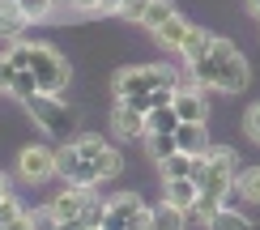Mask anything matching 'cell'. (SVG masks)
Listing matches in <instances>:
<instances>
[{"label":"cell","instance_id":"83f0119b","mask_svg":"<svg viewBox=\"0 0 260 230\" xmlns=\"http://www.w3.org/2000/svg\"><path fill=\"white\" fill-rule=\"evenodd\" d=\"M13 77H17V64L9 60V56H0V94L13 90Z\"/></svg>","mask_w":260,"mask_h":230},{"label":"cell","instance_id":"d4e9b609","mask_svg":"<svg viewBox=\"0 0 260 230\" xmlns=\"http://www.w3.org/2000/svg\"><path fill=\"white\" fill-rule=\"evenodd\" d=\"M17 9L26 13V21H39V17H47L56 5H51V0H17Z\"/></svg>","mask_w":260,"mask_h":230},{"label":"cell","instance_id":"7a4b0ae2","mask_svg":"<svg viewBox=\"0 0 260 230\" xmlns=\"http://www.w3.org/2000/svg\"><path fill=\"white\" fill-rule=\"evenodd\" d=\"M209 60H213V90H218V94H243V90H247L252 69H247L243 51L235 47L231 39H213Z\"/></svg>","mask_w":260,"mask_h":230},{"label":"cell","instance_id":"9c48e42d","mask_svg":"<svg viewBox=\"0 0 260 230\" xmlns=\"http://www.w3.org/2000/svg\"><path fill=\"white\" fill-rule=\"evenodd\" d=\"M201 201V183L188 179V175H179V179H162V205H171V209H192V205Z\"/></svg>","mask_w":260,"mask_h":230},{"label":"cell","instance_id":"30bf717a","mask_svg":"<svg viewBox=\"0 0 260 230\" xmlns=\"http://www.w3.org/2000/svg\"><path fill=\"white\" fill-rule=\"evenodd\" d=\"M175 111L179 119H205L209 107H205V85H175Z\"/></svg>","mask_w":260,"mask_h":230},{"label":"cell","instance_id":"4fadbf2b","mask_svg":"<svg viewBox=\"0 0 260 230\" xmlns=\"http://www.w3.org/2000/svg\"><path fill=\"white\" fill-rule=\"evenodd\" d=\"M175 141L183 153H205L209 149V133H205V119H183L175 128Z\"/></svg>","mask_w":260,"mask_h":230},{"label":"cell","instance_id":"2e32d148","mask_svg":"<svg viewBox=\"0 0 260 230\" xmlns=\"http://www.w3.org/2000/svg\"><path fill=\"white\" fill-rule=\"evenodd\" d=\"M235 192H239L247 205H260V167H247V171L235 175Z\"/></svg>","mask_w":260,"mask_h":230},{"label":"cell","instance_id":"52a82bcc","mask_svg":"<svg viewBox=\"0 0 260 230\" xmlns=\"http://www.w3.org/2000/svg\"><path fill=\"white\" fill-rule=\"evenodd\" d=\"M17 171H21V179H30V183L51 179V175H56V149L26 145V149H21V158H17Z\"/></svg>","mask_w":260,"mask_h":230},{"label":"cell","instance_id":"603a6c76","mask_svg":"<svg viewBox=\"0 0 260 230\" xmlns=\"http://www.w3.org/2000/svg\"><path fill=\"white\" fill-rule=\"evenodd\" d=\"M94 167H99V175H103V179H115V175L124 171V158H120V149L103 145V153L94 158Z\"/></svg>","mask_w":260,"mask_h":230},{"label":"cell","instance_id":"5bb4252c","mask_svg":"<svg viewBox=\"0 0 260 230\" xmlns=\"http://www.w3.org/2000/svg\"><path fill=\"white\" fill-rule=\"evenodd\" d=\"M188 26H192V21H183V17L175 13V17H167V21L154 30V39H158L167 51H179V47H183V39H188Z\"/></svg>","mask_w":260,"mask_h":230},{"label":"cell","instance_id":"d6986e66","mask_svg":"<svg viewBox=\"0 0 260 230\" xmlns=\"http://www.w3.org/2000/svg\"><path fill=\"white\" fill-rule=\"evenodd\" d=\"M209 226H218V230H247L252 222H247L239 209H231V205H218V209H213V217H209Z\"/></svg>","mask_w":260,"mask_h":230},{"label":"cell","instance_id":"d6a6232c","mask_svg":"<svg viewBox=\"0 0 260 230\" xmlns=\"http://www.w3.org/2000/svg\"><path fill=\"white\" fill-rule=\"evenodd\" d=\"M0 183H5V175H0Z\"/></svg>","mask_w":260,"mask_h":230},{"label":"cell","instance_id":"ac0fdd59","mask_svg":"<svg viewBox=\"0 0 260 230\" xmlns=\"http://www.w3.org/2000/svg\"><path fill=\"white\" fill-rule=\"evenodd\" d=\"M5 226H30V213L26 209H21V205H17V196H0V230H5Z\"/></svg>","mask_w":260,"mask_h":230},{"label":"cell","instance_id":"8992f818","mask_svg":"<svg viewBox=\"0 0 260 230\" xmlns=\"http://www.w3.org/2000/svg\"><path fill=\"white\" fill-rule=\"evenodd\" d=\"M26 107H30V115H35V124L43 133H51V137H64L73 128V111L64 107V94H35Z\"/></svg>","mask_w":260,"mask_h":230},{"label":"cell","instance_id":"ffe728a7","mask_svg":"<svg viewBox=\"0 0 260 230\" xmlns=\"http://www.w3.org/2000/svg\"><path fill=\"white\" fill-rule=\"evenodd\" d=\"M145 145L154 153V162H162V158H171L179 149V141H175V133H145Z\"/></svg>","mask_w":260,"mask_h":230},{"label":"cell","instance_id":"8fae6325","mask_svg":"<svg viewBox=\"0 0 260 230\" xmlns=\"http://www.w3.org/2000/svg\"><path fill=\"white\" fill-rule=\"evenodd\" d=\"M115 133L120 137H145L149 124H145V111H137L133 103H124V98H115V115H111Z\"/></svg>","mask_w":260,"mask_h":230},{"label":"cell","instance_id":"5b68a950","mask_svg":"<svg viewBox=\"0 0 260 230\" xmlns=\"http://www.w3.org/2000/svg\"><path fill=\"white\" fill-rule=\"evenodd\" d=\"M107 230H145L154 226V209H145V201L133 192H120L111 196V209H107Z\"/></svg>","mask_w":260,"mask_h":230},{"label":"cell","instance_id":"7402d4cb","mask_svg":"<svg viewBox=\"0 0 260 230\" xmlns=\"http://www.w3.org/2000/svg\"><path fill=\"white\" fill-rule=\"evenodd\" d=\"M9 94H13V98H21V103H30L35 94H43V90H39V77L30 73V69H17V77H13V90H9Z\"/></svg>","mask_w":260,"mask_h":230},{"label":"cell","instance_id":"1f68e13d","mask_svg":"<svg viewBox=\"0 0 260 230\" xmlns=\"http://www.w3.org/2000/svg\"><path fill=\"white\" fill-rule=\"evenodd\" d=\"M5 5H17V0H5Z\"/></svg>","mask_w":260,"mask_h":230},{"label":"cell","instance_id":"cb8c5ba5","mask_svg":"<svg viewBox=\"0 0 260 230\" xmlns=\"http://www.w3.org/2000/svg\"><path fill=\"white\" fill-rule=\"evenodd\" d=\"M167 17H175V5H171V0H149V9H145V17H141V26L158 30Z\"/></svg>","mask_w":260,"mask_h":230},{"label":"cell","instance_id":"7c38bea8","mask_svg":"<svg viewBox=\"0 0 260 230\" xmlns=\"http://www.w3.org/2000/svg\"><path fill=\"white\" fill-rule=\"evenodd\" d=\"M213 39H218V35H209V30H205V26H188V39H183V47H179L183 64H188V69H192V64H197V60H205V56H209V51H213Z\"/></svg>","mask_w":260,"mask_h":230},{"label":"cell","instance_id":"9a60e30c","mask_svg":"<svg viewBox=\"0 0 260 230\" xmlns=\"http://www.w3.org/2000/svg\"><path fill=\"white\" fill-rule=\"evenodd\" d=\"M21 26H30L26 13H21L17 5H5V0H0V39H17Z\"/></svg>","mask_w":260,"mask_h":230},{"label":"cell","instance_id":"4dcf8cb0","mask_svg":"<svg viewBox=\"0 0 260 230\" xmlns=\"http://www.w3.org/2000/svg\"><path fill=\"white\" fill-rule=\"evenodd\" d=\"M247 9H252V13L260 17V0H247Z\"/></svg>","mask_w":260,"mask_h":230},{"label":"cell","instance_id":"e0dca14e","mask_svg":"<svg viewBox=\"0 0 260 230\" xmlns=\"http://www.w3.org/2000/svg\"><path fill=\"white\" fill-rule=\"evenodd\" d=\"M192 158H197V153H183V149H175L171 158H162V162H158V167H162V179H179V175H188V179H192Z\"/></svg>","mask_w":260,"mask_h":230},{"label":"cell","instance_id":"6da1fadb","mask_svg":"<svg viewBox=\"0 0 260 230\" xmlns=\"http://www.w3.org/2000/svg\"><path fill=\"white\" fill-rule=\"evenodd\" d=\"M5 56L13 60L17 69H30V73H35L43 94H64V90H69L73 69H69V60H64L56 47H47V43H13Z\"/></svg>","mask_w":260,"mask_h":230},{"label":"cell","instance_id":"484cf974","mask_svg":"<svg viewBox=\"0 0 260 230\" xmlns=\"http://www.w3.org/2000/svg\"><path fill=\"white\" fill-rule=\"evenodd\" d=\"M145 9H149V0H120V9H115V13H120L124 21H137V26H141Z\"/></svg>","mask_w":260,"mask_h":230},{"label":"cell","instance_id":"277c9868","mask_svg":"<svg viewBox=\"0 0 260 230\" xmlns=\"http://www.w3.org/2000/svg\"><path fill=\"white\" fill-rule=\"evenodd\" d=\"M56 175H60L64 183H73V188H85V192H94V188L103 183L99 167H94V162L77 149V141H69V145L56 149Z\"/></svg>","mask_w":260,"mask_h":230},{"label":"cell","instance_id":"ba28073f","mask_svg":"<svg viewBox=\"0 0 260 230\" xmlns=\"http://www.w3.org/2000/svg\"><path fill=\"white\" fill-rule=\"evenodd\" d=\"M47 209H51V217H56L60 226H77L81 222V209H85V188H64L60 196H51L47 201Z\"/></svg>","mask_w":260,"mask_h":230},{"label":"cell","instance_id":"3957f363","mask_svg":"<svg viewBox=\"0 0 260 230\" xmlns=\"http://www.w3.org/2000/svg\"><path fill=\"white\" fill-rule=\"evenodd\" d=\"M158 85H179L171 64H137V69L115 73V98H137V94L158 90Z\"/></svg>","mask_w":260,"mask_h":230},{"label":"cell","instance_id":"44dd1931","mask_svg":"<svg viewBox=\"0 0 260 230\" xmlns=\"http://www.w3.org/2000/svg\"><path fill=\"white\" fill-rule=\"evenodd\" d=\"M107 209H111V201H99V196L85 192V209H81V222L77 226H103L107 222Z\"/></svg>","mask_w":260,"mask_h":230},{"label":"cell","instance_id":"f546056e","mask_svg":"<svg viewBox=\"0 0 260 230\" xmlns=\"http://www.w3.org/2000/svg\"><path fill=\"white\" fill-rule=\"evenodd\" d=\"M73 9H85V13H99V0H69Z\"/></svg>","mask_w":260,"mask_h":230},{"label":"cell","instance_id":"4316f807","mask_svg":"<svg viewBox=\"0 0 260 230\" xmlns=\"http://www.w3.org/2000/svg\"><path fill=\"white\" fill-rule=\"evenodd\" d=\"M103 145H107V141H103V137H94V133H90V137H77V149H81V153H85L90 162H94V158L103 153Z\"/></svg>","mask_w":260,"mask_h":230},{"label":"cell","instance_id":"f1b7e54d","mask_svg":"<svg viewBox=\"0 0 260 230\" xmlns=\"http://www.w3.org/2000/svg\"><path fill=\"white\" fill-rule=\"evenodd\" d=\"M243 128H247V137H252L256 145H260V103L252 107V111H247V119H243Z\"/></svg>","mask_w":260,"mask_h":230}]
</instances>
